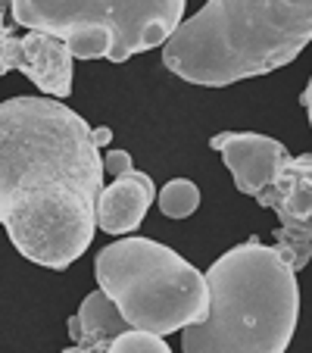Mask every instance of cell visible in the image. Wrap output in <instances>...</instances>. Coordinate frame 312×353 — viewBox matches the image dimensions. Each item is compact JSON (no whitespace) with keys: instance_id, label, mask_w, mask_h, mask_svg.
<instances>
[{"instance_id":"cell-1","label":"cell","mask_w":312,"mask_h":353,"mask_svg":"<svg viewBox=\"0 0 312 353\" xmlns=\"http://www.w3.org/2000/svg\"><path fill=\"white\" fill-rule=\"evenodd\" d=\"M97 132L54 97L0 103V225L25 260L69 269L97 234Z\"/></svg>"},{"instance_id":"cell-2","label":"cell","mask_w":312,"mask_h":353,"mask_svg":"<svg viewBox=\"0 0 312 353\" xmlns=\"http://www.w3.org/2000/svg\"><path fill=\"white\" fill-rule=\"evenodd\" d=\"M312 41V0H206L163 44L187 85L225 88L293 63Z\"/></svg>"},{"instance_id":"cell-3","label":"cell","mask_w":312,"mask_h":353,"mask_svg":"<svg viewBox=\"0 0 312 353\" xmlns=\"http://www.w3.org/2000/svg\"><path fill=\"white\" fill-rule=\"evenodd\" d=\"M209 307L181 328V353H287L300 288L291 263L262 241L231 247L203 272Z\"/></svg>"},{"instance_id":"cell-4","label":"cell","mask_w":312,"mask_h":353,"mask_svg":"<svg viewBox=\"0 0 312 353\" xmlns=\"http://www.w3.org/2000/svg\"><path fill=\"white\" fill-rule=\"evenodd\" d=\"M94 275L128 328L160 338L197 325L209 307L203 272L150 238H122L103 247Z\"/></svg>"},{"instance_id":"cell-5","label":"cell","mask_w":312,"mask_h":353,"mask_svg":"<svg viewBox=\"0 0 312 353\" xmlns=\"http://www.w3.org/2000/svg\"><path fill=\"white\" fill-rule=\"evenodd\" d=\"M185 7L187 0H10L19 28L63 41L72 60L110 63L163 47Z\"/></svg>"},{"instance_id":"cell-6","label":"cell","mask_w":312,"mask_h":353,"mask_svg":"<svg viewBox=\"0 0 312 353\" xmlns=\"http://www.w3.org/2000/svg\"><path fill=\"white\" fill-rule=\"evenodd\" d=\"M7 13L10 0H0V79L7 72H22L47 97L66 100L72 94V57L63 41L41 32L16 34Z\"/></svg>"},{"instance_id":"cell-7","label":"cell","mask_w":312,"mask_h":353,"mask_svg":"<svg viewBox=\"0 0 312 353\" xmlns=\"http://www.w3.org/2000/svg\"><path fill=\"white\" fill-rule=\"evenodd\" d=\"M209 147L216 154H222L234 179V188L253 200L278 185L284 163L291 157L281 141L256 132H219L209 138Z\"/></svg>"},{"instance_id":"cell-8","label":"cell","mask_w":312,"mask_h":353,"mask_svg":"<svg viewBox=\"0 0 312 353\" xmlns=\"http://www.w3.org/2000/svg\"><path fill=\"white\" fill-rule=\"evenodd\" d=\"M259 207L278 213L275 228V250L291 263L293 272L312 263V188L303 185L297 175L281 172V181L256 197Z\"/></svg>"},{"instance_id":"cell-9","label":"cell","mask_w":312,"mask_h":353,"mask_svg":"<svg viewBox=\"0 0 312 353\" xmlns=\"http://www.w3.org/2000/svg\"><path fill=\"white\" fill-rule=\"evenodd\" d=\"M110 179L113 181L103 185L97 197V228L107 234H128L144 222L156 197V185L147 172L134 169V163Z\"/></svg>"},{"instance_id":"cell-10","label":"cell","mask_w":312,"mask_h":353,"mask_svg":"<svg viewBox=\"0 0 312 353\" xmlns=\"http://www.w3.org/2000/svg\"><path fill=\"white\" fill-rule=\"evenodd\" d=\"M156 200H160L156 207H160V213L166 219H187L200 207V188L187 179H172L169 185H163Z\"/></svg>"},{"instance_id":"cell-11","label":"cell","mask_w":312,"mask_h":353,"mask_svg":"<svg viewBox=\"0 0 312 353\" xmlns=\"http://www.w3.org/2000/svg\"><path fill=\"white\" fill-rule=\"evenodd\" d=\"M287 172L297 175L303 185L312 188V154H300V157H287Z\"/></svg>"},{"instance_id":"cell-12","label":"cell","mask_w":312,"mask_h":353,"mask_svg":"<svg viewBox=\"0 0 312 353\" xmlns=\"http://www.w3.org/2000/svg\"><path fill=\"white\" fill-rule=\"evenodd\" d=\"M300 103H303L306 119H309V128H312V79H309V85L303 88V94H300Z\"/></svg>"}]
</instances>
